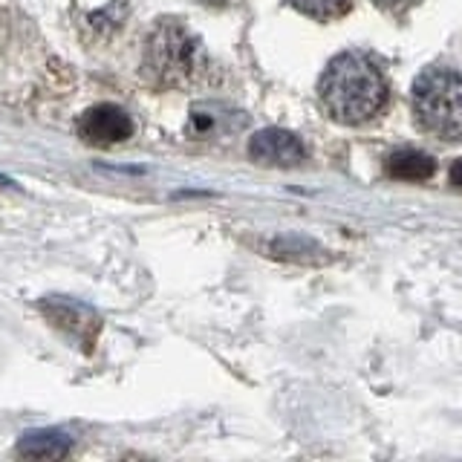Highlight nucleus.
I'll use <instances>...</instances> for the list:
<instances>
[{"label":"nucleus","mask_w":462,"mask_h":462,"mask_svg":"<svg viewBox=\"0 0 462 462\" xmlns=\"http://www.w3.org/2000/svg\"><path fill=\"white\" fill-rule=\"evenodd\" d=\"M318 93L327 113L344 125H361L379 116L387 105V84L365 55L344 52L324 69Z\"/></svg>","instance_id":"nucleus-1"},{"label":"nucleus","mask_w":462,"mask_h":462,"mask_svg":"<svg viewBox=\"0 0 462 462\" xmlns=\"http://www.w3.org/2000/svg\"><path fill=\"white\" fill-rule=\"evenodd\" d=\"M144 69L165 87H191L208 69L202 41L180 21H159L144 47Z\"/></svg>","instance_id":"nucleus-2"},{"label":"nucleus","mask_w":462,"mask_h":462,"mask_svg":"<svg viewBox=\"0 0 462 462\" xmlns=\"http://www.w3.org/2000/svg\"><path fill=\"white\" fill-rule=\"evenodd\" d=\"M413 116L422 134L442 142H459L462 76L451 69H425L413 84Z\"/></svg>","instance_id":"nucleus-3"},{"label":"nucleus","mask_w":462,"mask_h":462,"mask_svg":"<svg viewBox=\"0 0 462 462\" xmlns=\"http://www.w3.org/2000/svg\"><path fill=\"white\" fill-rule=\"evenodd\" d=\"M79 136L87 144L110 148V144L127 142L134 136V119L116 105H96L79 119Z\"/></svg>","instance_id":"nucleus-4"},{"label":"nucleus","mask_w":462,"mask_h":462,"mask_svg":"<svg viewBox=\"0 0 462 462\" xmlns=\"http://www.w3.org/2000/svg\"><path fill=\"white\" fill-rule=\"evenodd\" d=\"M249 156L260 165L292 168L307 159V151H303V144L295 134H289V130H281V127H269L252 136Z\"/></svg>","instance_id":"nucleus-5"},{"label":"nucleus","mask_w":462,"mask_h":462,"mask_svg":"<svg viewBox=\"0 0 462 462\" xmlns=\"http://www.w3.org/2000/svg\"><path fill=\"white\" fill-rule=\"evenodd\" d=\"M41 310L58 329H67L69 336H76L87 344H90L93 336L101 329V321L93 315L90 307H81V303H72L67 298H47L41 303Z\"/></svg>","instance_id":"nucleus-6"},{"label":"nucleus","mask_w":462,"mask_h":462,"mask_svg":"<svg viewBox=\"0 0 462 462\" xmlns=\"http://www.w3.org/2000/svg\"><path fill=\"white\" fill-rule=\"evenodd\" d=\"M76 9H79L81 26L96 32L98 38L110 35L125 18V6L119 0H76Z\"/></svg>","instance_id":"nucleus-7"},{"label":"nucleus","mask_w":462,"mask_h":462,"mask_svg":"<svg viewBox=\"0 0 462 462\" xmlns=\"http://www.w3.org/2000/svg\"><path fill=\"white\" fill-rule=\"evenodd\" d=\"M72 451V439L61 430H32L23 433L18 442V454L29 459H64Z\"/></svg>","instance_id":"nucleus-8"},{"label":"nucleus","mask_w":462,"mask_h":462,"mask_svg":"<svg viewBox=\"0 0 462 462\" xmlns=\"http://www.w3.org/2000/svg\"><path fill=\"white\" fill-rule=\"evenodd\" d=\"M433 159L419 153V151H399L387 159V173L393 180H411V182H419V180H428L433 173Z\"/></svg>","instance_id":"nucleus-9"},{"label":"nucleus","mask_w":462,"mask_h":462,"mask_svg":"<svg viewBox=\"0 0 462 462\" xmlns=\"http://www.w3.org/2000/svg\"><path fill=\"white\" fill-rule=\"evenodd\" d=\"M289 4L315 21H336L350 9V0H289Z\"/></svg>","instance_id":"nucleus-10"},{"label":"nucleus","mask_w":462,"mask_h":462,"mask_svg":"<svg viewBox=\"0 0 462 462\" xmlns=\"http://www.w3.org/2000/svg\"><path fill=\"white\" fill-rule=\"evenodd\" d=\"M373 4L379 9H384V12H404V9L416 6L419 0H373Z\"/></svg>","instance_id":"nucleus-11"},{"label":"nucleus","mask_w":462,"mask_h":462,"mask_svg":"<svg viewBox=\"0 0 462 462\" xmlns=\"http://www.w3.org/2000/svg\"><path fill=\"white\" fill-rule=\"evenodd\" d=\"M451 185L462 188V159H457V162L451 165Z\"/></svg>","instance_id":"nucleus-12"},{"label":"nucleus","mask_w":462,"mask_h":462,"mask_svg":"<svg viewBox=\"0 0 462 462\" xmlns=\"http://www.w3.org/2000/svg\"><path fill=\"white\" fill-rule=\"evenodd\" d=\"M199 4H206V6H228L231 0H199Z\"/></svg>","instance_id":"nucleus-13"},{"label":"nucleus","mask_w":462,"mask_h":462,"mask_svg":"<svg viewBox=\"0 0 462 462\" xmlns=\"http://www.w3.org/2000/svg\"><path fill=\"white\" fill-rule=\"evenodd\" d=\"M0 188H18V185H14L9 177H4V173H0Z\"/></svg>","instance_id":"nucleus-14"}]
</instances>
